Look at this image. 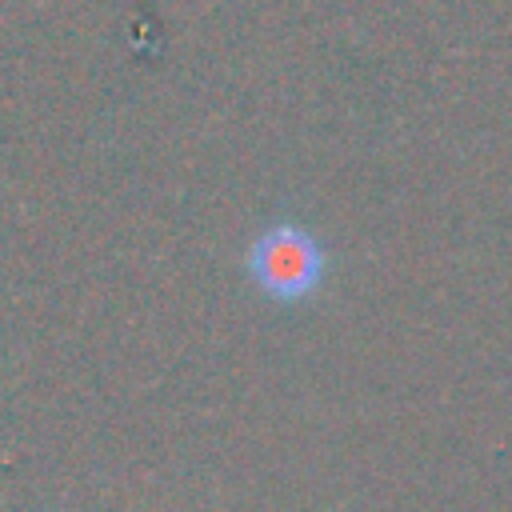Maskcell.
Masks as SVG:
<instances>
[{
	"label": "cell",
	"instance_id": "1",
	"mask_svg": "<svg viewBox=\"0 0 512 512\" xmlns=\"http://www.w3.org/2000/svg\"><path fill=\"white\" fill-rule=\"evenodd\" d=\"M320 268H324V256H320L316 240L292 224L268 228L252 248V276L276 300L304 296L320 280Z\"/></svg>",
	"mask_w": 512,
	"mask_h": 512
}]
</instances>
